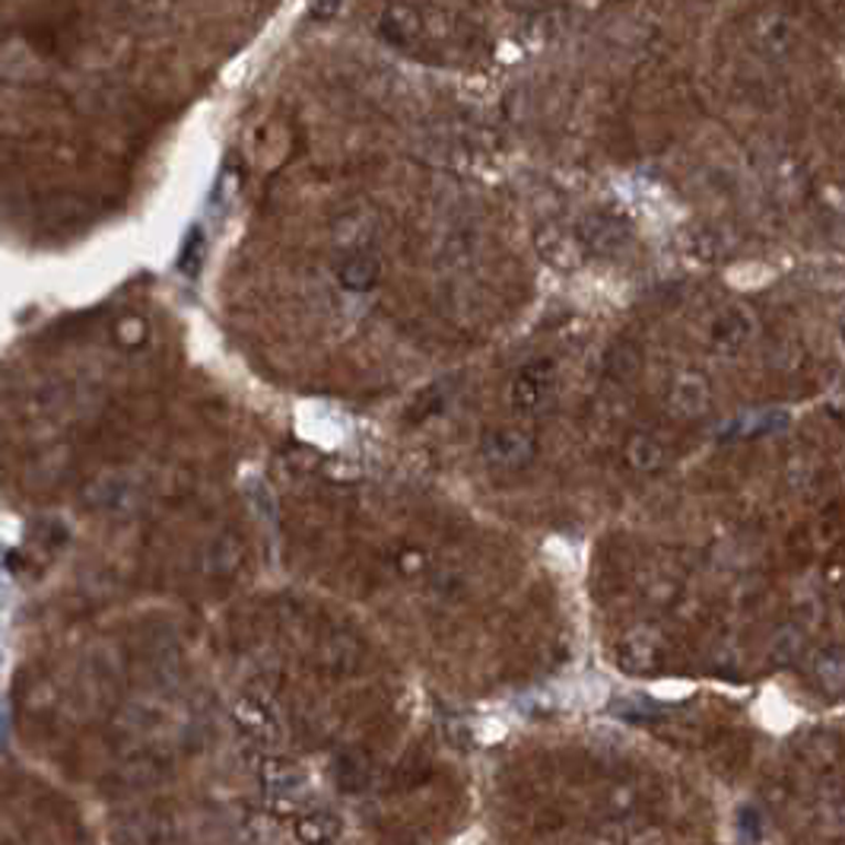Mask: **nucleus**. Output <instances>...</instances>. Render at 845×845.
Listing matches in <instances>:
<instances>
[{
    "instance_id": "7ed1b4c3",
    "label": "nucleus",
    "mask_w": 845,
    "mask_h": 845,
    "mask_svg": "<svg viewBox=\"0 0 845 845\" xmlns=\"http://www.w3.org/2000/svg\"><path fill=\"white\" fill-rule=\"evenodd\" d=\"M531 442L519 433H506V430H499V433H492L487 438V455H490L492 462L506 464V467H519L531 458Z\"/></svg>"
},
{
    "instance_id": "f8f14e48",
    "label": "nucleus",
    "mask_w": 845,
    "mask_h": 845,
    "mask_svg": "<svg viewBox=\"0 0 845 845\" xmlns=\"http://www.w3.org/2000/svg\"><path fill=\"white\" fill-rule=\"evenodd\" d=\"M843 334H845V315H843Z\"/></svg>"
},
{
    "instance_id": "6e6552de",
    "label": "nucleus",
    "mask_w": 845,
    "mask_h": 845,
    "mask_svg": "<svg viewBox=\"0 0 845 845\" xmlns=\"http://www.w3.org/2000/svg\"><path fill=\"white\" fill-rule=\"evenodd\" d=\"M629 462L636 464V467H642V470H652L661 462V452H658V445H654L652 438H632V445H629Z\"/></svg>"
},
{
    "instance_id": "0eeeda50",
    "label": "nucleus",
    "mask_w": 845,
    "mask_h": 845,
    "mask_svg": "<svg viewBox=\"0 0 845 845\" xmlns=\"http://www.w3.org/2000/svg\"><path fill=\"white\" fill-rule=\"evenodd\" d=\"M376 280H379V264L372 261V258H350L344 268H340V283L347 286V290H356V293H362V290H372L376 286Z\"/></svg>"
},
{
    "instance_id": "f03ea898",
    "label": "nucleus",
    "mask_w": 845,
    "mask_h": 845,
    "mask_svg": "<svg viewBox=\"0 0 845 845\" xmlns=\"http://www.w3.org/2000/svg\"><path fill=\"white\" fill-rule=\"evenodd\" d=\"M550 376H553V362L550 359H541V362H531L519 372V379L512 382V408L516 410H534L541 401H544L546 388H550Z\"/></svg>"
},
{
    "instance_id": "39448f33",
    "label": "nucleus",
    "mask_w": 845,
    "mask_h": 845,
    "mask_svg": "<svg viewBox=\"0 0 845 845\" xmlns=\"http://www.w3.org/2000/svg\"><path fill=\"white\" fill-rule=\"evenodd\" d=\"M706 404H709V384L703 382L700 376H683L674 388V408L686 416H693V413L706 410Z\"/></svg>"
},
{
    "instance_id": "9d476101",
    "label": "nucleus",
    "mask_w": 845,
    "mask_h": 845,
    "mask_svg": "<svg viewBox=\"0 0 845 845\" xmlns=\"http://www.w3.org/2000/svg\"><path fill=\"white\" fill-rule=\"evenodd\" d=\"M804 639H801V632L798 629H786L779 639H776V646H772V654H779V652H786L782 658H779V664H791V661H798L801 658V646Z\"/></svg>"
},
{
    "instance_id": "20e7f679",
    "label": "nucleus",
    "mask_w": 845,
    "mask_h": 845,
    "mask_svg": "<svg viewBox=\"0 0 845 845\" xmlns=\"http://www.w3.org/2000/svg\"><path fill=\"white\" fill-rule=\"evenodd\" d=\"M747 337H750V322L744 312H725L712 327V344L725 354H735L737 347H744Z\"/></svg>"
},
{
    "instance_id": "f257e3e1",
    "label": "nucleus",
    "mask_w": 845,
    "mask_h": 845,
    "mask_svg": "<svg viewBox=\"0 0 845 845\" xmlns=\"http://www.w3.org/2000/svg\"><path fill=\"white\" fill-rule=\"evenodd\" d=\"M808 678L826 696H845V649H820L808 664Z\"/></svg>"
},
{
    "instance_id": "1a4fd4ad",
    "label": "nucleus",
    "mask_w": 845,
    "mask_h": 845,
    "mask_svg": "<svg viewBox=\"0 0 845 845\" xmlns=\"http://www.w3.org/2000/svg\"><path fill=\"white\" fill-rule=\"evenodd\" d=\"M201 258H204V236L194 229L192 236H188V242H185V248H182V258H178V268H182V273L194 277V273H197V264H201Z\"/></svg>"
},
{
    "instance_id": "9b49d317",
    "label": "nucleus",
    "mask_w": 845,
    "mask_h": 845,
    "mask_svg": "<svg viewBox=\"0 0 845 845\" xmlns=\"http://www.w3.org/2000/svg\"><path fill=\"white\" fill-rule=\"evenodd\" d=\"M337 7H340V0H312V17L315 20H327V17L337 13Z\"/></svg>"
},
{
    "instance_id": "423d86ee",
    "label": "nucleus",
    "mask_w": 845,
    "mask_h": 845,
    "mask_svg": "<svg viewBox=\"0 0 845 845\" xmlns=\"http://www.w3.org/2000/svg\"><path fill=\"white\" fill-rule=\"evenodd\" d=\"M789 423V416L782 413V410H769V413H747V416H740L735 426L728 430L732 436H763V433H776V430H782Z\"/></svg>"
}]
</instances>
